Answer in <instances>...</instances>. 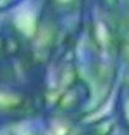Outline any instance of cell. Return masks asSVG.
I'll return each instance as SVG.
<instances>
[{"mask_svg":"<svg viewBox=\"0 0 129 135\" xmlns=\"http://www.w3.org/2000/svg\"><path fill=\"white\" fill-rule=\"evenodd\" d=\"M74 46L79 76L89 93L90 116L111 97L124 64L123 42L94 0H88Z\"/></svg>","mask_w":129,"mask_h":135,"instance_id":"obj_1","label":"cell"},{"mask_svg":"<svg viewBox=\"0 0 129 135\" xmlns=\"http://www.w3.org/2000/svg\"><path fill=\"white\" fill-rule=\"evenodd\" d=\"M86 5L88 0H39V7L53 14L70 35L77 33Z\"/></svg>","mask_w":129,"mask_h":135,"instance_id":"obj_2","label":"cell"},{"mask_svg":"<svg viewBox=\"0 0 129 135\" xmlns=\"http://www.w3.org/2000/svg\"><path fill=\"white\" fill-rule=\"evenodd\" d=\"M116 30L124 46V59L129 55V0H94Z\"/></svg>","mask_w":129,"mask_h":135,"instance_id":"obj_3","label":"cell"},{"mask_svg":"<svg viewBox=\"0 0 129 135\" xmlns=\"http://www.w3.org/2000/svg\"><path fill=\"white\" fill-rule=\"evenodd\" d=\"M114 121L120 135H129V70L121 75L116 90Z\"/></svg>","mask_w":129,"mask_h":135,"instance_id":"obj_4","label":"cell"},{"mask_svg":"<svg viewBox=\"0 0 129 135\" xmlns=\"http://www.w3.org/2000/svg\"><path fill=\"white\" fill-rule=\"evenodd\" d=\"M115 129L114 118L103 117L90 122H81L68 135H112Z\"/></svg>","mask_w":129,"mask_h":135,"instance_id":"obj_5","label":"cell"},{"mask_svg":"<svg viewBox=\"0 0 129 135\" xmlns=\"http://www.w3.org/2000/svg\"><path fill=\"white\" fill-rule=\"evenodd\" d=\"M25 1L26 0H0V14H4V13H8V12L16 9Z\"/></svg>","mask_w":129,"mask_h":135,"instance_id":"obj_6","label":"cell"}]
</instances>
